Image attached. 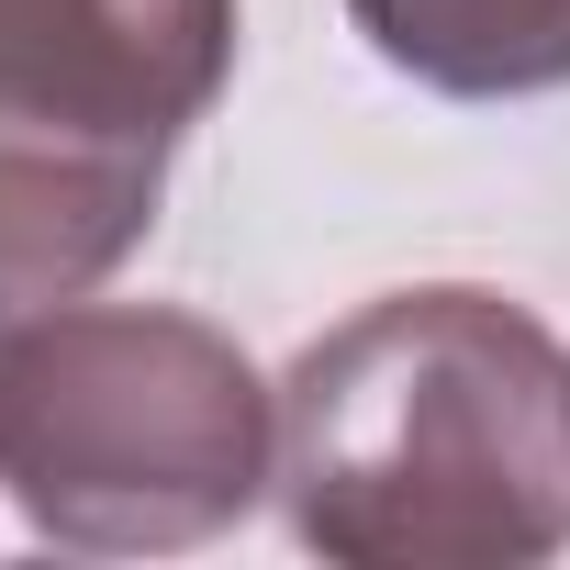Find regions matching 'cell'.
<instances>
[{"label": "cell", "mask_w": 570, "mask_h": 570, "mask_svg": "<svg viewBox=\"0 0 570 570\" xmlns=\"http://www.w3.org/2000/svg\"><path fill=\"white\" fill-rule=\"evenodd\" d=\"M235 79V0H0V112L190 135Z\"/></svg>", "instance_id": "obj_3"}, {"label": "cell", "mask_w": 570, "mask_h": 570, "mask_svg": "<svg viewBox=\"0 0 570 570\" xmlns=\"http://www.w3.org/2000/svg\"><path fill=\"white\" fill-rule=\"evenodd\" d=\"M381 68L448 101H537L570 90V0H347Z\"/></svg>", "instance_id": "obj_5"}, {"label": "cell", "mask_w": 570, "mask_h": 570, "mask_svg": "<svg viewBox=\"0 0 570 570\" xmlns=\"http://www.w3.org/2000/svg\"><path fill=\"white\" fill-rule=\"evenodd\" d=\"M168 157L179 146H157V135L0 112V314L101 292L168 202Z\"/></svg>", "instance_id": "obj_4"}, {"label": "cell", "mask_w": 570, "mask_h": 570, "mask_svg": "<svg viewBox=\"0 0 570 570\" xmlns=\"http://www.w3.org/2000/svg\"><path fill=\"white\" fill-rule=\"evenodd\" d=\"M0 492L90 559H168L279 492V392L168 303H46L0 336Z\"/></svg>", "instance_id": "obj_2"}, {"label": "cell", "mask_w": 570, "mask_h": 570, "mask_svg": "<svg viewBox=\"0 0 570 570\" xmlns=\"http://www.w3.org/2000/svg\"><path fill=\"white\" fill-rule=\"evenodd\" d=\"M0 336H12V314H0Z\"/></svg>", "instance_id": "obj_6"}, {"label": "cell", "mask_w": 570, "mask_h": 570, "mask_svg": "<svg viewBox=\"0 0 570 570\" xmlns=\"http://www.w3.org/2000/svg\"><path fill=\"white\" fill-rule=\"evenodd\" d=\"M279 514L336 570L559 559L570 347L481 279L358 303L279 381Z\"/></svg>", "instance_id": "obj_1"}]
</instances>
